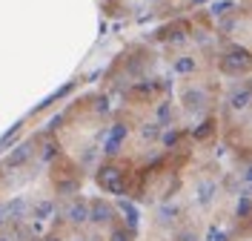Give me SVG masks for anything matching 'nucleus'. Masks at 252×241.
<instances>
[{
  "mask_svg": "<svg viewBox=\"0 0 252 241\" xmlns=\"http://www.w3.org/2000/svg\"><path fill=\"white\" fill-rule=\"evenodd\" d=\"M126 184H129V175H126L124 167H118V164H103V167L97 170V187H100L103 193L124 195Z\"/></svg>",
  "mask_w": 252,
  "mask_h": 241,
  "instance_id": "f257e3e1",
  "label": "nucleus"
},
{
  "mask_svg": "<svg viewBox=\"0 0 252 241\" xmlns=\"http://www.w3.org/2000/svg\"><path fill=\"white\" fill-rule=\"evenodd\" d=\"M126 135H129V127L126 124H115L109 132V138H106V144H103V152L109 155V158H115L118 152H121V144L126 141Z\"/></svg>",
  "mask_w": 252,
  "mask_h": 241,
  "instance_id": "f03ea898",
  "label": "nucleus"
},
{
  "mask_svg": "<svg viewBox=\"0 0 252 241\" xmlns=\"http://www.w3.org/2000/svg\"><path fill=\"white\" fill-rule=\"evenodd\" d=\"M112 218H115V209H112V204H106V201H89V221H94V224H109Z\"/></svg>",
  "mask_w": 252,
  "mask_h": 241,
  "instance_id": "7ed1b4c3",
  "label": "nucleus"
},
{
  "mask_svg": "<svg viewBox=\"0 0 252 241\" xmlns=\"http://www.w3.org/2000/svg\"><path fill=\"white\" fill-rule=\"evenodd\" d=\"M247 66H250V61H247V52L226 55V58L220 61V69H223V72H232V75H238V72H247Z\"/></svg>",
  "mask_w": 252,
  "mask_h": 241,
  "instance_id": "20e7f679",
  "label": "nucleus"
},
{
  "mask_svg": "<svg viewBox=\"0 0 252 241\" xmlns=\"http://www.w3.org/2000/svg\"><path fill=\"white\" fill-rule=\"evenodd\" d=\"M66 218H69L72 224H83V221H89V201H83V198L72 201L69 209H66Z\"/></svg>",
  "mask_w": 252,
  "mask_h": 241,
  "instance_id": "39448f33",
  "label": "nucleus"
},
{
  "mask_svg": "<svg viewBox=\"0 0 252 241\" xmlns=\"http://www.w3.org/2000/svg\"><path fill=\"white\" fill-rule=\"evenodd\" d=\"M118 207H121V212L126 215V230L138 233V221H141V212H138V207H135L132 201H126V198H121V201H118Z\"/></svg>",
  "mask_w": 252,
  "mask_h": 241,
  "instance_id": "423d86ee",
  "label": "nucleus"
},
{
  "mask_svg": "<svg viewBox=\"0 0 252 241\" xmlns=\"http://www.w3.org/2000/svg\"><path fill=\"white\" fill-rule=\"evenodd\" d=\"M32 146H34V141H26V144L15 146V152L6 158V167H20V164H26V161L32 158Z\"/></svg>",
  "mask_w": 252,
  "mask_h": 241,
  "instance_id": "0eeeda50",
  "label": "nucleus"
},
{
  "mask_svg": "<svg viewBox=\"0 0 252 241\" xmlns=\"http://www.w3.org/2000/svg\"><path fill=\"white\" fill-rule=\"evenodd\" d=\"M158 89V83H141V86H135L132 92H129V98L132 101H143V98H152Z\"/></svg>",
  "mask_w": 252,
  "mask_h": 241,
  "instance_id": "6e6552de",
  "label": "nucleus"
},
{
  "mask_svg": "<svg viewBox=\"0 0 252 241\" xmlns=\"http://www.w3.org/2000/svg\"><path fill=\"white\" fill-rule=\"evenodd\" d=\"M32 212H34V218H37V221H46L49 215L55 212V204H52V201H37Z\"/></svg>",
  "mask_w": 252,
  "mask_h": 241,
  "instance_id": "1a4fd4ad",
  "label": "nucleus"
},
{
  "mask_svg": "<svg viewBox=\"0 0 252 241\" xmlns=\"http://www.w3.org/2000/svg\"><path fill=\"white\" fill-rule=\"evenodd\" d=\"M215 190H218V187H215L212 181H204V184L198 187V201H201V204H209L212 195H215Z\"/></svg>",
  "mask_w": 252,
  "mask_h": 241,
  "instance_id": "9d476101",
  "label": "nucleus"
},
{
  "mask_svg": "<svg viewBox=\"0 0 252 241\" xmlns=\"http://www.w3.org/2000/svg\"><path fill=\"white\" fill-rule=\"evenodd\" d=\"M247 106H250V89L244 86L241 92L232 95V109H247Z\"/></svg>",
  "mask_w": 252,
  "mask_h": 241,
  "instance_id": "9b49d317",
  "label": "nucleus"
},
{
  "mask_svg": "<svg viewBox=\"0 0 252 241\" xmlns=\"http://www.w3.org/2000/svg\"><path fill=\"white\" fill-rule=\"evenodd\" d=\"M212 132H215V121L209 118V121H204V124H201V129H195V138H198V141H206Z\"/></svg>",
  "mask_w": 252,
  "mask_h": 241,
  "instance_id": "f8f14e48",
  "label": "nucleus"
},
{
  "mask_svg": "<svg viewBox=\"0 0 252 241\" xmlns=\"http://www.w3.org/2000/svg\"><path fill=\"white\" fill-rule=\"evenodd\" d=\"M238 215L241 218H250V190H244V195L238 198Z\"/></svg>",
  "mask_w": 252,
  "mask_h": 241,
  "instance_id": "ddd939ff",
  "label": "nucleus"
},
{
  "mask_svg": "<svg viewBox=\"0 0 252 241\" xmlns=\"http://www.w3.org/2000/svg\"><path fill=\"white\" fill-rule=\"evenodd\" d=\"M143 141H155V138H160V124H146V127L141 129Z\"/></svg>",
  "mask_w": 252,
  "mask_h": 241,
  "instance_id": "4468645a",
  "label": "nucleus"
},
{
  "mask_svg": "<svg viewBox=\"0 0 252 241\" xmlns=\"http://www.w3.org/2000/svg\"><path fill=\"white\" fill-rule=\"evenodd\" d=\"M135 239V233L132 230H126V227H118V230H112L109 241H132Z\"/></svg>",
  "mask_w": 252,
  "mask_h": 241,
  "instance_id": "2eb2a0df",
  "label": "nucleus"
},
{
  "mask_svg": "<svg viewBox=\"0 0 252 241\" xmlns=\"http://www.w3.org/2000/svg\"><path fill=\"white\" fill-rule=\"evenodd\" d=\"M20 127H23V124H15V127H12L6 135H3V138H0V149H3V146H9V144H15V138L20 135Z\"/></svg>",
  "mask_w": 252,
  "mask_h": 241,
  "instance_id": "dca6fc26",
  "label": "nucleus"
},
{
  "mask_svg": "<svg viewBox=\"0 0 252 241\" xmlns=\"http://www.w3.org/2000/svg\"><path fill=\"white\" fill-rule=\"evenodd\" d=\"M55 155H61V144H55V141H49V144L43 146V161H52Z\"/></svg>",
  "mask_w": 252,
  "mask_h": 241,
  "instance_id": "f3484780",
  "label": "nucleus"
},
{
  "mask_svg": "<svg viewBox=\"0 0 252 241\" xmlns=\"http://www.w3.org/2000/svg\"><path fill=\"white\" fill-rule=\"evenodd\" d=\"M192 69H195V61H192V58H184V61L175 64V72H181V75H187V72H192Z\"/></svg>",
  "mask_w": 252,
  "mask_h": 241,
  "instance_id": "a211bd4d",
  "label": "nucleus"
},
{
  "mask_svg": "<svg viewBox=\"0 0 252 241\" xmlns=\"http://www.w3.org/2000/svg\"><path fill=\"white\" fill-rule=\"evenodd\" d=\"M206 241H226V233H223V230H218V227H209Z\"/></svg>",
  "mask_w": 252,
  "mask_h": 241,
  "instance_id": "6ab92c4d",
  "label": "nucleus"
},
{
  "mask_svg": "<svg viewBox=\"0 0 252 241\" xmlns=\"http://www.w3.org/2000/svg\"><path fill=\"white\" fill-rule=\"evenodd\" d=\"M158 118H160V124H169V118H172V109H169L166 103H160V106H158Z\"/></svg>",
  "mask_w": 252,
  "mask_h": 241,
  "instance_id": "aec40b11",
  "label": "nucleus"
},
{
  "mask_svg": "<svg viewBox=\"0 0 252 241\" xmlns=\"http://www.w3.org/2000/svg\"><path fill=\"white\" fill-rule=\"evenodd\" d=\"M187 101H189V106H192V109H198V106H201V101H204V95H201V92H187Z\"/></svg>",
  "mask_w": 252,
  "mask_h": 241,
  "instance_id": "412c9836",
  "label": "nucleus"
},
{
  "mask_svg": "<svg viewBox=\"0 0 252 241\" xmlns=\"http://www.w3.org/2000/svg\"><path fill=\"white\" fill-rule=\"evenodd\" d=\"M163 144L175 146V144H178V132H163Z\"/></svg>",
  "mask_w": 252,
  "mask_h": 241,
  "instance_id": "4be33fe9",
  "label": "nucleus"
},
{
  "mask_svg": "<svg viewBox=\"0 0 252 241\" xmlns=\"http://www.w3.org/2000/svg\"><path fill=\"white\" fill-rule=\"evenodd\" d=\"M106 109H109V101H106V98H100V101H97V112H106Z\"/></svg>",
  "mask_w": 252,
  "mask_h": 241,
  "instance_id": "5701e85b",
  "label": "nucleus"
},
{
  "mask_svg": "<svg viewBox=\"0 0 252 241\" xmlns=\"http://www.w3.org/2000/svg\"><path fill=\"white\" fill-rule=\"evenodd\" d=\"M181 241H195V236H192V233H184V239Z\"/></svg>",
  "mask_w": 252,
  "mask_h": 241,
  "instance_id": "b1692460",
  "label": "nucleus"
},
{
  "mask_svg": "<svg viewBox=\"0 0 252 241\" xmlns=\"http://www.w3.org/2000/svg\"><path fill=\"white\" fill-rule=\"evenodd\" d=\"M46 241H61V239H58V236H49V239Z\"/></svg>",
  "mask_w": 252,
  "mask_h": 241,
  "instance_id": "393cba45",
  "label": "nucleus"
},
{
  "mask_svg": "<svg viewBox=\"0 0 252 241\" xmlns=\"http://www.w3.org/2000/svg\"><path fill=\"white\" fill-rule=\"evenodd\" d=\"M0 241H12V239H6V236H0Z\"/></svg>",
  "mask_w": 252,
  "mask_h": 241,
  "instance_id": "a878e982",
  "label": "nucleus"
},
{
  "mask_svg": "<svg viewBox=\"0 0 252 241\" xmlns=\"http://www.w3.org/2000/svg\"><path fill=\"white\" fill-rule=\"evenodd\" d=\"M0 175H3V170H0Z\"/></svg>",
  "mask_w": 252,
  "mask_h": 241,
  "instance_id": "bb28decb",
  "label": "nucleus"
}]
</instances>
